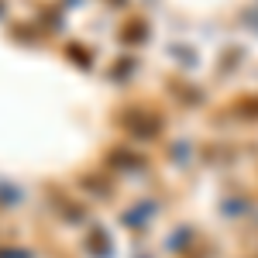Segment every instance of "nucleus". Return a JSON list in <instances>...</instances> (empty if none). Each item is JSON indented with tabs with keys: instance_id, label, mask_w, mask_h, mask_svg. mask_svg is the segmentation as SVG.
Here are the masks:
<instances>
[{
	"instance_id": "1",
	"label": "nucleus",
	"mask_w": 258,
	"mask_h": 258,
	"mask_svg": "<svg viewBox=\"0 0 258 258\" xmlns=\"http://www.w3.org/2000/svg\"><path fill=\"white\" fill-rule=\"evenodd\" d=\"M120 124V131H127L131 138H159L162 135V117L155 114V110H148V107H124L117 117H114Z\"/></svg>"
},
{
	"instance_id": "2",
	"label": "nucleus",
	"mask_w": 258,
	"mask_h": 258,
	"mask_svg": "<svg viewBox=\"0 0 258 258\" xmlns=\"http://www.w3.org/2000/svg\"><path fill=\"white\" fill-rule=\"evenodd\" d=\"M83 248H86V255H93V258H114V241L107 238L103 227H90Z\"/></svg>"
},
{
	"instance_id": "3",
	"label": "nucleus",
	"mask_w": 258,
	"mask_h": 258,
	"mask_svg": "<svg viewBox=\"0 0 258 258\" xmlns=\"http://www.w3.org/2000/svg\"><path fill=\"white\" fill-rule=\"evenodd\" d=\"M107 162H110L114 169H124V172H135V169H141V165H145V159H141V155H135V152H127V148H114V152L107 155Z\"/></svg>"
},
{
	"instance_id": "4",
	"label": "nucleus",
	"mask_w": 258,
	"mask_h": 258,
	"mask_svg": "<svg viewBox=\"0 0 258 258\" xmlns=\"http://www.w3.org/2000/svg\"><path fill=\"white\" fill-rule=\"evenodd\" d=\"M148 38V24H145V21H131V24H127V28H124V31H120V41H124V45H135V41H145Z\"/></svg>"
},
{
	"instance_id": "5",
	"label": "nucleus",
	"mask_w": 258,
	"mask_h": 258,
	"mask_svg": "<svg viewBox=\"0 0 258 258\" xmlns=\"http://www.w3.org/2000/svg\"><path fill=\"white\" fill-rule=\"evenodd\" d=\"M186 238H193V231H189V227H179L176 234H172V241H165V244H169V251H182V248L189 244Z\"/></svg>"
},
{
	"instance_id": "6",
	"label": "nucleus",
	"mask_w": 258,
	"mask_h": 258,
	"mask_svg": "<svg viewBox=\"0 0 258 258\" xmlns=\"http://www.w3.org/2000/svg\"><path fill=\"white\" fill-rule=\"evenodd\" d=\"M238 110L241 117H258V97H244V100H238Z\"/></svg>"
},
{
	"instance_id": "7",
	"label": "nucleus",
	"mask_w": 258,
	"mask_h": 258,
	"mask_svg": "<svg viewBox=\"0 0 258 258\" xmlns=\"http://www.w3.org/2000/svg\"><path fill=\"white\" fill-rule=\"evenodd\" d=\"M83 182H86V189H90V193H97V197H110V189L103 186V179L90 176V179H83Z\"/></svg>"
},
{
	"instance_id": "8",
	"label": "nucleus",
	"mask_w": 258,
	"mask_h": 258,
	"mask_svg": "<svg viewBox=\"0 0 258 258\" xmlns=\"http://www.w3.org/2000/svg\"><path fill=\"white\" fill-rule=\"evenodd\" d=\"M80 48H83V45H69V59L76 62V66H83V69H90V62H93V59H90V55H83Z\"/></svg>"
},
{
	"instance_id": "9",
	"label": "nucleus",
	"mask_w": 258,
	"mask_h": 258,
	"mask_svg": "<svg viewBox=\"0 0 258 258\" xmlns=\"http://www.w3.org/2000/svg\"><path fill=\"white\" fill-rule=\"evenodd\" d=\"M0 14H4V4H0Z\"/></svg>"
},
{
	"instance_id": "10",
	"label": "nucleus",
	"mask_w": 258,
	"mask_h": 258,
	"mask_svg": "<svg viewBox=\"0 0 258 258\" xmlns=\"http://www.w3.org/2000/svg\"><path fill=\"white\" fill-rule=\"evenodd\" d=\"M114 4H124V0H114Z\"/></svg>"
}]
</instances>
